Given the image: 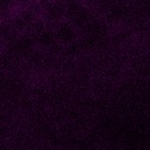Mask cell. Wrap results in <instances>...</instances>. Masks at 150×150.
Returning <instances> with one entry per match:
<instances>
[{
    "label": "cell",
    "instance_id": "cell-1",
    "mask_svg": "<svg viewBox=\"0 0 150 150\" xmlns=\"http://www.w3.org/2000/svg\"><path fill=\"white\" fill-rule=\"evenodd\" d=\"M11 6V0H0V12L6 11Z\"/></svg>",
    "mask_w": 150,
    "mask_h": 150
}]
</instances>
